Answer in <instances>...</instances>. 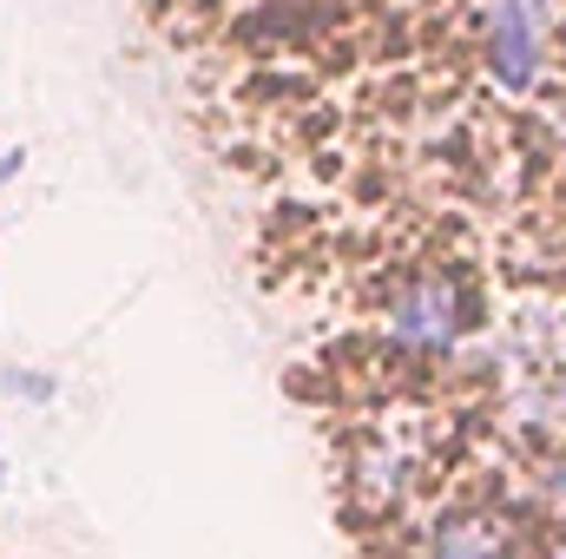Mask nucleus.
I'll return each mask as SVG.
<instances>
[{"mask_svg": "<svg viewBox=\"0 0 566 559\" xmlns=\"http://www.w3.org/2000/svg\"><path fill=\"white\" fill-rule=\"evenodd\" d=\"M547 40H554V0H488V33L481 60L501 93H534L547 73Z\"/></svg>", "mask_w": 566, "mask_h": 559, "instance_id": "nucleus-1", "label": "nucleus"}, {"mask_svg": "<svg viewBox=\"0 0 566 559\" xmlns=\"http://www.w3.org/2000/svg\"><path fill=\"white\" fill-rule=\"evenodd\" d=\"M434 559H501V527L494 520H454L434 534Z\"/></svg>", "mask_w": 566, "mask_h": 559, "instance_id": "nucleus-3", "label": "nucleus"}, {"mask_svg": "<svg viewBox=\"0 0 566 559\" xmlns=\"http://www.w3.org/2000/svg\"><path fill=\"white\" fill-rule=\"evenodd\" d=\"M13 171H20V151H0V184H7Z\"/></svg>", "mask_w": 566, "mask_h": 559, "instance_id": "nucleus-4", "label": "nucleus"}, {"mask_svg": "<svg viewBox=\"0 0 566 559\" xmlns=\"http://www.w3.org/2000/svg\"><path fill=\"white\" fill-rule=\"evenodd\" d=\"M389 336L409 349H448L461 336V289L448 277H416L389 303Z\"/></svg>", "mask_w": 566, "mask_h": 559, "instance_id": "nucleus-2", "label": "nucleus"}]
</instances>
